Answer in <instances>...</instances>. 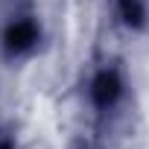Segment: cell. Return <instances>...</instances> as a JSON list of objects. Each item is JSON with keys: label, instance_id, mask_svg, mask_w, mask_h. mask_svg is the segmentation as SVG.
Masks as SVG:
<instances>
[{"label": "cell", "instance_id": "6da1fadb", "mask_svg": "<svg viewBox=\"0 0 149 149\" xmlns=\"http://www.w3.org/2000/svg\"><path fill=\"white\" fill-rule=\"evenodd\" d=\"M123 88H126V82H123L120 70H117L114 64L100 67V70L94 73V79H91V88H88L94 108H97V111H111V108H117V102H120V97H123Z\"/></svg>", "mask_w": 149, "mask_h": 149}, {"label": "cell", "instance_id": "7a4b0ae2", "mask_svg": "<svg viewBox=\"0 0 149 149\" xmlns=\"http://www.w3.org/2000/svg\"><path fill=\"white\" fill-rule=\"evenodd\" d=\"M35 41H38V26H35L32 18H15V21H9L6 29H3V47H6L9 56H24V53H29V50L35 47Z\"/></svg>", "mask_w": 149, "mask_h": 149}, {"label": "cell", "instance_id": "3957f363", "mask_svg": "<svg viewBox=\"0 0 149 149\" xmlns=\"http://www.w3.org/2000/svg\"><path fill=\"white\" fill-rule=\"evenodd\" d=\"M0 149H15V140L12 137H0Z\"/></svg>", "mask_w": 149, "mask_h": 149}]
</instances>
